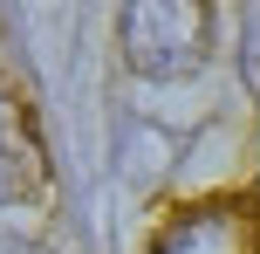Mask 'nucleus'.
Masks as SVG:
<instances>
[{
	"label": "nucleus",
	"instance_id": "f257e3e1",
	"mask_svg": "<svg viewBox=\"0 0 260 254\" xmlns=\"http://www.w3.org/2000/svg\"><path fill=\"white\" fill-rule=\"evenodd\" d=\"M212 48V0H123V62L151 82H178Z\"/></svg>",
	"mask_w": 260,
	"mask_h": 254
},
{
	"label": "nucleus",
	"instance_id": "f03ea898",
	"mask_svg": "<svg viewBox=\"0 0 260 254\" xmlns=\"http://www.w3.org/2000/svg\"><path fill=\"white\" fill-rule=\"evenodd\" d=\"M151 254H260V192H212L178 206Z\"/></svg>",
	"mask_w": 260,
	"mask_h": 254
},
{
	"label": "nucleus",
	"instance_id": "7ed1b4c3",
	"mask_svg": "<svg viewBox=\"0 0 260 254\" xmlns=\"http://www.w3.org/2000/svg\"><path fill=\"white\" fill-rule=\"evenodd\" d=\"M0 200H48V151H41L35 110L14 82H0Z\"/></svg>",
	"mask_w": 260,
	"mask_h": 254
}]
</instances>
